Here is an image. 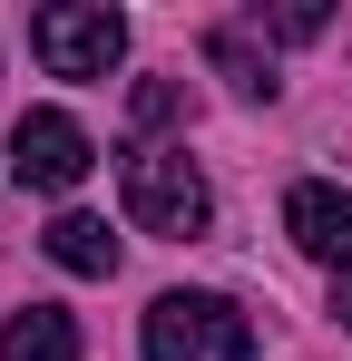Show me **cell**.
I'll return each mask as SVG.
<instances>
[{"instance_id":"6da1fadb","label":"cell","mask_w":352,"mask_h":361,"mask_svg":"<svg viewBox=\"0 0 352 361\" xmlns=\"http://www.w3.org/2000/svg\"><path fill=\"white\" fill-rule=\"evenodd\" d=\"M117 185H127V225H137V235L196 244L206 225H216V195H206V176H196L186 147H127Z\"/></svg>"},{"instance_id":"7a4b0ae2","label":"cell","mask_w":352,"mask_h":361,"mask_svg":"<svg viewBox=\"0 0 352 361\" xmlns=\"http://www.w3.org/2000/svg\"><path fill=\"white\" fill-rule=\"evenodd\" d=\"M254 322L225 293H157L147 302V361H245Z\"/></svg>"},{"instance_id":"3957f363","label":"cell","mask_w":352,"mask_h":361,"mask_svg":"<svg viewBox=\"0 0 352 361\" xmlns=\"http://www.w3.org/2000/svg\"><path fill=\"white\" fill-rule=\"evenodd\" d=\"M30 49L49 78H108L127 59V20L88 10V0H49V10H30Z\"/></svg>"},{"instance_id":"277c9868","label":"cell","mask_w":352,"mask_h":361,"mask_svg":"<svg viewBox=\"0 0 352 361\" xmlns=\"http://www.w3.org/2000/svg\"><path fill=\"white\" fill-rule=\"evenodd\" d=\"M88 166H98V147H88L78 118H59V108H20V127H10V176H20V185L69 195Z\"/></svg>"},{"instance_id":"5b68a950","label":"cell","mask_w":352,"mask_h":361,"mask_svg":"<svg viewBox=\"0 0 352 361\" xmlns=\"http://www.w3.org/2000/svg\"><path fill=\"white\" fill-rule=\"evenodd\" d=\"M284 235L313 254V264H333V274H352V185H323L303 176L284 195Z\"/></svg>"},{"instance_id":"8992f818","label":"cell","mask_w":352,"mask_h":361,"mask_svg":"<svg viewBox=\"0 0 352 361\" xmlns=\"http://www.w3.org/2000/svg\"><path fill=\"white\" fill-rule=\"evenodd\" d=\"M0 361H78V322L59 302H30L10 332H0Z\"/></svg>"},{"instance_id":"52a82bcc","label":"cell","mask_w":352,"mask_h":361,"mask_svg":"<svg viewBox=\"0 0 352 361\" xmlns=\"http://www.w3.org/2000/svg\"><path fill=\"white\" fill-rule=\"evenodd\" d=\"M40 244H49V264H69V274H117V235L98 215H59Z\"/></svg>"},{"instance_id":"ba28073f","label":"cell","mask_w":352,"mask_h":361,"mask_svg":"<svg viewBox=\"0 0 352 361\" xmlns=\"http://www.w3.org/2000/svg\"><path fill=\"white\" fill-rule=\"evenodd\" d=\"M206 59L225 68V88H235V98H274V68L254 59V39H245V30H216V39H206Z\"/></svg>"},{"instance_id":"9c48e42d","label":"cell","mask_w":352,"mask_h":361,"mask_svg":"<svg viewBox=\"0 0 352 361\" xmlns=\"http://www.w3.org/2000/svg\"><path fill=\"white\" fill-rule=\"evenodd\" d=\"M186 118V88L176 78H137V127H176Z\"/></svg>"},{"instance_id":"30bf717a","label":"cell","mask_w":352,"mask_h":361,"mask_svg":"<svg viewBox=\"0 0 352 361\" xmlns=\"http://www.w3.org/2000/svg\"><path fill=\"white\" fill-rule=\"evenodd\" d=\"M323 20H333L323 0H293V10H264L254 30H274V39H323Z\"/></svg>"},{"instance_id":"8fae6325","label":"cell","mask_w":352,"mask_h":361,"mask_svg":"<svg viewBox=\"0 0 352 361\" xmlns=\"http://www.w3.org/2000/svg\"><path fill=\"white\" fill-rule=\"evenodd\" d=\"M333 312H343V322H352V274H343V283H333Z\"/></svg>"}]
</instances>
